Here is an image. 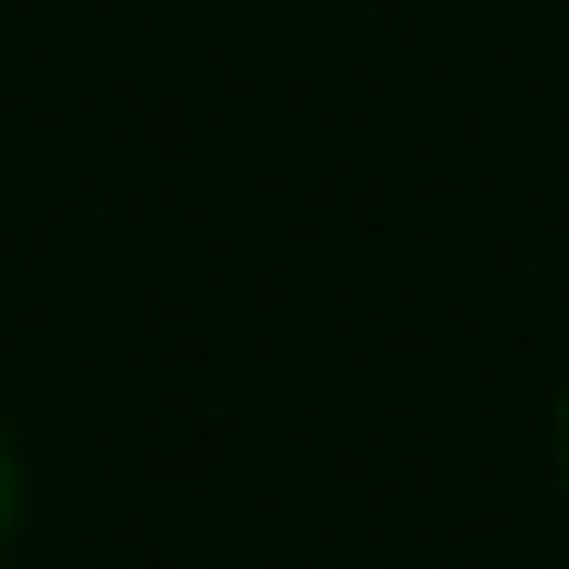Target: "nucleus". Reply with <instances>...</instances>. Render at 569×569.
<instances>
[{
	"mask_svg": "<svg viewBox=\"0 0 569 569\" xmlns=\"http://www.w3.org/2000/svg\"><path fill=\"white\" fill-rule=\"evenodd\" d=\"M0 535H12V442H0Z\"/></svg>",
	"mask_w": 569,
	"mask_h": 569,
	"instance_id": "obj_1",
	"label": "nucleus"
},
{
	"mask_svg": "<svg viewBox=\"0 0 569 569\" xmlns=\"http://www.w3.org/2000/svg\"><path fill=\"white\" fill-rule=\"evenodd\" d=\"M558 453H569V396H558Z\"/></svg>",
	"mask_w": 569,
	"mask_h": 569,
	"instance_id": "obj_2",
	"label": "nucleus"
}]
</instances>
